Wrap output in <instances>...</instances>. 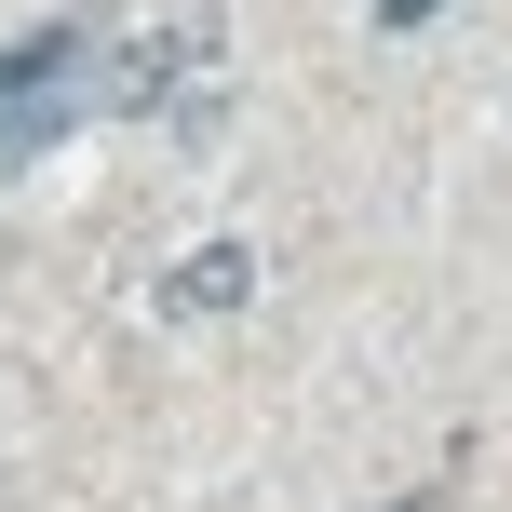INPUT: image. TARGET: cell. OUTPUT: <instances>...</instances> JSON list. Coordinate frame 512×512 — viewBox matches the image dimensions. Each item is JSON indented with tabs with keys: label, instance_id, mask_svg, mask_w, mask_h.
<instances>
[{
	"label": "cell",
	"instance_id": "1",
	"mask_svg": "<svg viewBox=\"0 0 512 512\" xmlns=\"http://www.w3.org/2000/svg\"><path fill=\"white\" fill-rule=\"evenodd\" d=\"M68 122H95V27H41L0 54V162L54 149Z\"/></svg>",
	"mask_w": 512,
	"mask_h": 512
},
{
	"label": "cell",
	"instance_id": "2",
	"mask_svg": "<svg viewBox=\"0 0 512 512\" xmlns=\"http://www.w3.org/2000/svg\"><path fill=\"white\" fill-rule=\"evenodd\" d=\"M256 297V256L243 243H189L176 270H162V324H216V310Z\"/></svg>",
	"mask_w": 512,
	"mask_h": 512
},
{
	"label": "cell",
	"instance_id": "4",
	"mask_svg": "<svg viewBox=\"0 0 512 512\" xmlns=\"http://www.w3.org/2000/svg\"><path fill=\"white\" fill-rule=\"evenodd\" d=\"M405 512H432V499H405Z\"/></svg>",
	"mask_w": 512,
	"mask_h": 512
},
{
	"label": "cell",
	"instance_id": "3",
	"mask_svg": "<svg viewBox=\"0 0 512 512\" xmlns=\"http://www.w3.org/2000/svg\"><path fill=\"white\" fill-rule=\"evenodd\" d=\"M445 14V0H378V27H432Z\"/></svg>",
	"mask_w": 512,
	"mask_h": 512
}]
</instances>
